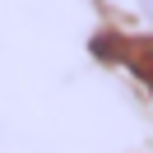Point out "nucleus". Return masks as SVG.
<instances>
[{
    "instance_id": "obj_1",
    "label": "nucleus",
    "mask_w": 153,
    "mask_h": 153,
    "mask_svg": "<svg viewBox=\"0 0 153 153\" xmlns=\"http://www.w3.org/2000/svg\"><path fill=\"white\" fill-rule=\"evenodd\" d=\"M88 51H93L102 65H116V70H125V74H134L144 84V93L153 97V37H134V33H125V28H102V33H93Z\"/></svg>"
},
{
    "instance_id": "obj_2",
    "label": "nucleus",
    "mask_w": 153,
    "mask_h": 153,
    "mask_svg": "<svg viewBox=\"0 0 153 153\" xmlns=\"http://www.w3.org/2000/svg\"><path fill=\"white\" fill-rule=\"evenodd\" d=\"M139 10H144V14H149V19H153V0H139Z\"/></svg>"
}]
</instances>
